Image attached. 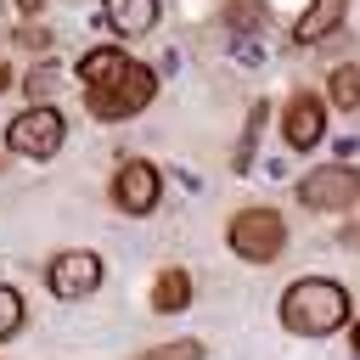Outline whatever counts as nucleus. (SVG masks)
<instances>
[{
  "mask_svg": "<svg viewBox=\"0 0 360 360\" xmlns=\"http://www.w3.org/2000/svg\"><path fill=\"white\" fill-rule=\"evenodd\" d=\"M349 321V292L338 281H292L287 298H281V326L287 332H304V338H326Z\"/></svg>",
  "mask_w": 360,
  "mask_h": 360,
  "instance_id": "f257e3e1",
  "label": "nucleus"
},
{
  "mask_svg": "<svg viewBox=\"0 0 360 360\" xmlns=\"http://www.w3.org/2000/svg\"><path fill=\"white\" fill-rule=\"evenodd\" d=\"M152 96H158V79H152V68L129 62V68H124L112 84H90V90H84V107H90L96 118H129V112H141Z\"/></svg>",
  "mask_w": 360,
  "mask_h": 360,
  "instance_id": "f03ea898",
  "label": "nucleus"
},
{
  "mask_svg": "<svg viewBox=\"0 0 360 360\" xmlns=\"http://www.w3.org/2000/svg\"><path fill=\"white\" fill-rule=\"evenodd\" d=\"M225 236H231L236 259H248V264H270V259L281 253V242H287V225H281V214H270V208H248V214L231 219Z\"/></svg>",
  "mask_w": 360,
  "mask_h": 360,
  "instance_id": "7ed1b4c3",
  "label": "nucleus"
},
{
  "mask_svg": "<svg viewBox=\"0 0 360 360\" xmlns=\"http://www.w3.org/2000/svg\"><path fill=\"white\" fill-rule=\"evenodd\" d=\"M62 135H68V124H62V112L45 107V101H34L28 112H17V118L6 124V146L22 152V158H51V152L62 146Z\"/></svg>",
  "mask_w": 360,
  "mask_h": 360,
  "instance_id": "20e7f679",
  "label": "nucleus"
},
{
  "mask_svg": "<svg viewBox=\"0 0 360 360\" xmlns=\"http://www.w3.org/2000/svg\"><path fill=\"white\" fill-rule=\"evenodd\" d=\"M304 208H321V214H338L349 202H360V169L349 163H326V169H309L304 186H298Z\"/></svg>",
  "mask_w": 360,
  "mask_h": 360,
  "instance_id": "39448f33",
  "label": "nucleus"
},
{
  "mask_svg": "<svg viewBox=\"0 0 360 360\" xmlns=\"http://www.w3.org/2000/svg\"><path fill=\"white\" fill-rule=\"evenodd\" d=\"M45 281H51V292H56V298H84V292H96V287H101V259H96V253H84V248L56 253V259H51V270H45Z\"/></svg>",
  "mask_w": 360,
  "mask_h": 360,
  "instance_id": "423d86ee",
  "label": "nucleus"
},
{
  "mask_svg": "<svg viewBox=\"0 0 360 360\" xmlns=\"http://www.w3.org/2000/svg\"><path fill=\"white\" fill-rule=\"evenodd\" d=\"M112 202H118L124 214H152V208H158V169L141 163V158H129V163L118 169V180H112Z\"/></svg>",
  "mask_w": 360,
  "mask_h": 360,
  "instance_id": "0eeeda50",
  "label": "nucleus"
},
{
  "mask_svg": "<svg viewBox=\"0 0 360 360\" xmlns=\"http://www.w3.org/2000/svg\"><path fill=\"white\" fill-rule=\"evenodd\" d=\"M326 135V112H321V101H309V96H298L292 107H287V146H298V152H309L315 141Z\"/></svg>",
  "mask_w": 360,
  "mask_h": 360,
  "instance_id": "6e6552de",
  "label": "nucleus"
},
{
  "mask_svg": "<svg viewBox=\"0 0 360 360\" xmlns=\"http://www.w3.org/2000/svg\"><path fill=\"white\" fill-rule=\"evenodd\" d=\"M343 11H349V0H309V11L292 22V39H298V45H315V39H326V34L343 22Z\"/></svg>",
  "mask_w": 360,
  "mask_h": 360,
  "instance_id": "1a4fd4ad",
  "label": "nucleus"
},
{
  "mask_svg": "<svg viewBox=\"0 0 360 360\" xmlns=\"http://www.w3.org/2000/svg\"><path fill=\"white\" fill-rule=\"evenodd\" d=\"M101 17L112 22V34H146L158 22V0H101Z\"/></svg>",
  "mask_w": 360,
  "mask_h": 360,
  "instance_id": "9d476101",
  "label": "nucleus"
},
{
  "mask_svg": "<svg viewBox=\"0 0 360 360\" xmlns=\"http://www.w3.org/2000/svg\"><path fill=\"white\" fill-rule=\"evenodd\" d=\"M186 304H191V276H186V270H163L158 287H152V309L174 315V309H186Z\"/></svg>",
  "mask_w": 360,
  "mask_h": 360,
  "instance_id": "9b49d317",
  "label": "nucleus"
},
{
  "mask_svg": "<svg viewBox=\"0 0 360 360\" xmlns=\"http://www.w3.org/2000/svg\"><path fill=\"white\" fill-rule=\"evenodd\" d=\"M124 68H129V62H124V51H112V45H107V51H90V56L79 62V79H84V90H90V84H112Z\"/></svg>",
  "mask_w": 360,
  "mask_h": 360,
  "instance_id": "f8f14e48",
  "label": "nucleus"
},
{
  "mask_svg": "<svg viewBox=\"0 0 360 360\" xmlns=\"http://www.w3.org/2000/svg\"><path fill=\"white\" fill-rule=\"evenodd\" d=\"M264 101H253V112H248V129H242V146H236V174H248V163H253V146H259V129H264Z\"/></svg>",
  "mask_w": 360,
  "mask_h": 360,
  "instance_id": "ddd939ff",
  "label": "nucleus"
},
{
  "mask_svg": "<svg viewBox=\"0 0 360 360\" xmlns=\"http://www.w3.org/2000/svg\"><path fill=\"white\" fill-rule=\"evenodd\" d=\"M332 101L338 107H360V68H338L332 73Z\"/></svg>",
  "mask_w": 360,
  "mask_h": 360,
  "instance_id": "4468645a",
  "label": "nucleus"
},
{
  "mask_svg": "<svg viewBox=\"0 0 360 360\" xmlns=\"http://www.w3.org/2000/svg\"><path fill=\"white\" fill-rule=\"evenodd\" d=\"M141 360H202V343H197V338H174V343H158V349H146Z\"/></svg>",
  "mask_w": 360,
  "mask_h": 360,
  "instance_id": "2eb2a0df",
  "label": "nucleus"
},
{
  "mask_svg": "<svg viewBox=\"0 0 360 360\" xmlns=\"http://www.w3.org/2000/svg\"><path fill=\"white\" fill-rule=\"evenodd\" d=\"M17 326H22V298H17V287H0V343H6Z\"/></svg>",
  "mask_w": 360,
  "mask_h": 360,
  "instance_id": "dca6fc26",
  "label": "nucleus"
},
{
  "mask_svg": "<svg viewBox=\"0 0 360 360\" xmlns=\"http://www.w3.org/2000/svg\"><path fill=\"white\" fill-rule=\"evenodd\" d=\"M56 79H62V73H56L51 62H39V68H34L28 79H22V84H28V101H45V96L56 90Z\"/></svg>",
  "mask_w": 360,
  "mask_h": 360,
  "instance_id": "f3484780",
  "label": "nucleus"
},
{
  "mask_svg": "<svg viewBox=\"0 0 360 360\" xmlns=\"http://www.w3.org/2000/svg\"><path fill=\"white\" fill-rule=\"evenodd\" d=\"M6 84H11V68H0V90H6Z\"/></svg>",
  "mask_w": 360,
  "mask_h": 360,
  "instance_id": "a211bd4d",
  "label": "nucleus"
},
{
  "mask_svg": "<svg viewBox=\"0 0 360 360\" xmlns=\"http://www.w3.org/2000/svg\"><path fill=\"white\" fill-rule=\"evenodd\" d=\"M349 242H354V248H360V225H354V231H349Z\"/></svg>",
  "mask_w": 360,
  "mask_h": 360,
  "instance_id": "6ab92c4d",
  "label": "nucleus"
},
{
  "mask_svg": "<svg viewBox=\"0 0 360 360\" xmlns=\"http://www.w3.org/2000/svg\"><path fill=\"white\" fill-rule=\"evenodd\" d=\"M354 349H360V321H354Z\"/></svg>",
  "mask_w": 360,
  "mask_h": 360,
  "instance_id": "aec40b11",
  "label": "nucleus"
}]
</instances>
